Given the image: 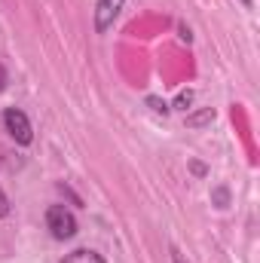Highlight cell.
I'll list each match as a JSON object with an SVG mask.
<instances>
[{
  "label": "cell",
  "instance_id": "1",
  "mask_svg": "<svg viewBox=\"0 0 260 263\" xmlns=\"http://www.w3.org/2000/svg\"><path fill=\"white\" fill-rule=\"evenodd\" d=\"M46 227H49V233L55 239H70L77 233V217H73V211H67L65 205H52L46 211Z\"/></svg>",
  "mask_w": 260,
  "mask_h": 263
},
{
  "label": "cell",
  "instance_id": "2",
  "mask_svg": "<svg viewBox=\"0 0 260 263\" xmlns=\"http://www.w3.org/2000/svg\"><path fill=\"white\" fill-rule=\"evenodd\" d=\"M3 126L12 135V141H18V144H31V141H34L31 123H28V117H25L18 107H9V110L3 114Z\"/></svg>",
  "mask_w": 260,
  "mask_h": 263
},
{
  "label": "cell",
  "instance_id": "3",
  "mask_svg": "<svg viewBox=\"0 0 260 263\" xmlns=\"http://www.w3.org/2000/svg\"><path fill=\"white\" fill-rule=\"evenodd\" d=\"M123 3H126V0H98V6H95V31H98V34H104L107 28H114V22H117Z\"/></svg>",
  "mask_w": 260,
  "mask_h": 263
},
{
  "label": "cell",
  "instance_id": "4",
  "mask_svg": "<svg viewBox=\"0 0 260 263\" xmlns=\"http://www.w3.org/2000/svg\"><path fill=\"white\" fill-rule=\"evenodd\" d=\"M62 263H104V257L98 254V251H89V248H77V251H70Z\"/></svg>",
  "mask_w": 260,
  "mask_h": 263
},
{
  "label": "cell",
  "instance_id": "5",
  "mask_svg": "<svg viewBox=\"0 0 260 263\" xmlns=\"http://www.w3.org/2000/svg\"><path fill=\"white\" fill-rule=\"evenodd\" d=\"M208 120H214V110H202V114H196V117H190V120H187V126H205V123H208Z\"/></svg>",
  "mask_w": 260,
  "mask_h": 263
},
{
  "label": "cell",
  "instance_id": "6",
  "mask_svg": "<svg viewBox=\"0 0 260 263\" xmlns=\"http://www.w3.org/2000/svg\"><path fill=\"white\" fill-rule=\"evenodd\" d=\"M190 101H193V92H181V95H178V101H175V107L187 110V107H190Z\"/></svg>",
  "mask_w": 260,
  "mask_h": 263
},
{
  "label": "cell",
  "instance_id": "7",
  "mask_svg": "<svg viewBox=\"0 0 260 263\" xmlns=\"http://www.w3.org/2000/svg\"><path fill=\"white\" fill-rule=\"evenodd\" d=\"M9 214V199H6V193L0 190V217H6Z\"/></svg>",
  "mask_w": 260,
  "mask_h": 263
},
{
  "label": "cell",
  "instance_id": "8",
  "mask_svg": "<svg viewBox=\"0 0 260 263\" xmlns=\"http://www.w3.org/2000/svg\"><path fill=\"white\" fill-rule=\"evenodd\" d=\"M6 83H9V77H6V67L0 65V92L6 89Z\"/></svg>",
  "mask_w": 260,
  "mask_h": 263
},
{
  "label": "cell",
  "instance_id": "9",
  "mask_svg": "<svg viewBox=\"0 0 260 263\" xmlns=\"http://www.w3.org/2000/svg\"><path fill=\"white\" fill-rule=\"evenodd\" d=\"M239 3H242V6H245V9H251V0H239Z\"/></svg>",
  "mask_w": 260,
  "mask_h": 263
}]
</instances>
